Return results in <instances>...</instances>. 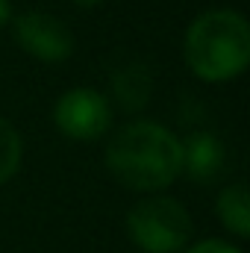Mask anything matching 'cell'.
Listing matches in <instances>:
<instances>
[{
  "instance_id": "1",
  "label": "cell",
  "mask_w": 250,
  "mask_h": 253,
  "mask_svg": "<svg viewBox=\"0 0 250 253\" xmlns=\"http://www.w3.org/2000/svg\"><path fill=\"white\" fill-rule=\"evenodd\" d=\"M103 159L124 189L159 194L183 174V141L165 124L135 118L109 138Z\"/></svg>"
},
{
  "instance_id": "6",
  "label": "cell",
  "mask_w": 250,
  "mask_h": 253,
  "mask_svg": "<svg viewBox=\"0 0 250 253\" xmlns=\"http://www.w3.org/2000/svg\"><path fill=\"white\" fill-rule=\"evenodd\" d=\"M224 168H227V144L221 141V135L200 129L183 141V174L191 183L209 186L224 174Z\"/></svg>"
},
{
  "instance_id": "4",
  "label": "cell",
  "mask_w": 250,
  "mask_h": 253,
  "mask_svg": "<svg viewBox=\"0 0 250 253\" xmlns=\"http://www.w3.org/2000/svg\"><path fill=\"white\" fill-rule=\"evenodd\" d=\"M53 126L71 141H97L112 126V106L109 97L97 88L74 85L62 91L53 103Z\"/></svg>"
},
{
  "instance_id": "9",
  "label": "cell",
  "mask_w": 250,
  "mask_h": 253,
  "mask_svg": "<svg viewBox=\"0 0 250 253\" xmlns=\"http://www.w3.org/2000/svg\"><path fill=\"white\" fill-rule=\"evenodd\" d=\"M21 159H24V141H21V132L15 129L12 121H6L0 115V186L9 183L18 168H21Z\"/></svg>"
},
{
  "instance_id": "8",
  "label": "cell",
  "mask_w": 250,
  "mask_h": 253,
  "mask_svg": "<svg viewBox=\"0 0 250 253\" xmlns=\"http://www.w3.org/2000/svg\"><path fill=\"white\" fill-rule=\"evenodd\" d=\"M215 212H218V221L224 224V230H230L236 239L250 236V197L248 186L242 180L221 189L218 200H215Z\"/></svg>"
},
{
  "instance_id": "5",
  "label": "cell",
  "mask_w": 250,
  "mask_h": 253,
  "mask_svg": "<svg viewBox=\"0 0 250 253\" xmlns=\"http://www.w3.org/2000/svg\"><path fill=\"white\" fill-rule=\"evenodd\" d=\"M9 24L15 44L39 62H65L77 47L74 30L53 12H21L9 18Z\"/></svg>"
},
{
  "instance_id": "2",
  "label": "cell",
  "mask_w": 250,
  "mask_h": 253,
  "mask_svg": "<svg viewBox=\"0 0 250 253\" xmlns=\"http://www.w3.org/2000/svg\"><path fill=\"white\" fill-rule=\"evenodd\" d=\"M183 56L203 83H230L250 65V24L239 9H206L186 30Z\"/></svg>"
},
{
  "instance_id": "7",
  "label": "cell",
  "mask_w": 250,
  "mask_h": 253,
  "mask_svg": "<svg viewBox=\"0 0 250 253\" xmlns=\"http://www.w3.org/2000/svg\"><path fill=\"white\" fill-rule=\"evenodd\" d=\"M112 100L126 115H138L147 109L153 97V74L144 62H126L109 74Z\"/></svg>"
},
{
  "instance_id": "12",
  "label": "cell",
  "mask_w": 250,
  "mask_h": 253,
  "mask_svg": "<svg viewBox=\"0 0 250 253\" xmlns=\"http://www.w3.org/2000/svg\"><path fill=\"white\" fill-rule=\"evenodd\" d=\"M71 3H77V6H83V9H91V6H100L103 0H71Z\"/></svg>"
},
{
  "instance_id": "3",
  "label": "cell",
  "mask_w": 250,
  "mask_h": 253,
  "mask_svg": "<svg viewBox=\"0 0 250 253\" xmlns=\"http://www.w3.org/2000/svg\"><path fill=\"white\" fill-rule=\"evenodd\" d=\"M126 236L144 253H183L191 242V215L168 194H147L126 212Z\"/></svg>"
},
{
  "instance_id": "10",
  "label": "cell",
  "mask_w": 250,
  "mask_h": 253,
  "mask_svg": "<svg viewBox=\"0 0 250 253\" xmlns=\"http://www.w3.org/2000/svg\"><path fill=\"white\" fill-rule=\"evenodd\" d=\"M183 253H242V251L236 245H227L224 239H206V242H197V245L186 248Z\"/></svg>"
},
{
  "instance_id": "11",
  "label": "cell",
  "mask_w": 250,
  "mask_h": 253,
  "mask_svg": "<svg viewBox=\"0 0 250 253\" xmlns=\"http://www.w3.org/2000/svg\"><path fill=\"white\" fill-rule=\"evenodd\" d=\"M9 18H12V3L9 0H0V30L9 24Z\"/></svg>"
}]
</instances>
